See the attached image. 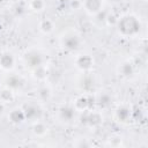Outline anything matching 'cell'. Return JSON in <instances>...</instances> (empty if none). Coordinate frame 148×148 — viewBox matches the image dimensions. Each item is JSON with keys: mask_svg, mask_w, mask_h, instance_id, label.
Returning <instances> with one entry per match:
<instances>
[{"mask_svg": "<svg viewBox=\"0 0 148 148\" xmlns=\"http://www.w3.org/2000/svg\"><path fill=\"white\" fill-rule=\"evenodd\" d=\"M116 27L118 29V32L123 37H134L139 34L141 29V23L135 15L125 14L118 17Z\"/></svg>", "mask_w": 148, "mask_h": 148, "instance_id": "6da1fadb", "label": "cell"}, {"mask_svg": "<svg viewBox=\"0 0 148 148\" xmlns=\"http://www.w3.org/2000/svg\"><path fill=\"white\" fill-rule=\"evenodd\" d=\"M60 43H61V46L65 50H67V51H76V50L80 49L82 40H81L80 35L76 31L69 30V31H66L61 36Z\"/></svg>", "mask_w": 148, "mask_h": 148, "instance_id": "7a4b0ae2", "label": "cell"}, {"mask_svg": "<svg viewBox=\"0 0 148 148\" xmlns=\"http://www.w3.org/2000/svg\"><path fill=\"white\" fill-rule=\"evenodd\" d=\"M81 124L87 127L96 128L103 123V114L97 110H86L81 112Z\"/></svg>", "mask_w": 148, "mask_h": 148, "instance_id": "3957f363", "label": "cell"}, {"mask_svg": "<svg viewBox=\"0 0 148 148\" xmlns=\"http://www.w3.org/2000/svg\"><path fill=\"white\" fill-rule=\"evenodd\" d=\"M23 111H24V116H25V119L27 120H30V121H37V120H40V118L43 117V108L39 103L37 102H30V103H27L22 106Z\"/></svg>", "mask_w": 148, "mask_h": 148, "instance_id": "277c9868", "label": "cell"}, {"mask_svg": "<svg viewBox=\"0 0 148 148\" xmlns=\"http://www.w3.org/2000/svg\"><path fill=\"white\" fill-rule=\"evenodd\" d=\"M24 62H25L27 67H29L30 69H34V68L45 64V57H44V54L40 51L31 49V50L25 52V54H24Z\"/></svg>", "mask_w": 148, "mask_h": 148, "instance_id": "5b68a950", "label": "cell"}, {"mask_svg": "<svg viewBox=\"0 0 148 148\" xmlns=\"http://www.w3.org/2000/svg\"><path fill=\"white\" fill-rule=\"evenodd\" d=\"M94 64H95V60H94L92 56H90L88 53H81L75 58V66L82 73L90 72L94 67Z\"/></svg>", "mask_w": 148, "mask_h": 148, "instance_id": "8992f818", "label": "cell"}, {"mask_svg": "<svg viewBox=\"0 0 148 148\" xmlns=\"http://www.w3.org/2000/svg\"><path fill=\"white\" fill-rule=\"evenodd\" d=\"M15 65H16V58L12 52L3 51L0 53V69L10 72L15 68Z\"/></svg>", "mask_w": 148, "mask_h": 148, "instance_id": "52a82bcc", "label": "cell"}, {"mask_svg": "<svg viewBox=\"0 0 148 148\" xmlns=\"http://www.w3.org/2000/svg\"><path fill=\"white\" fill-rule=\"evenodd\" d=\"M104 0H82V7L89 15H96L103 9Z\"/></svg>", "mask_w": 148, "mask_h": 148, "instance_id": "ba28073f", "label": "cell"}, {"mask_svg": "<svg viewBox=\"0 0 148 148\" xmlns=\"http://www.w3.org/2000/svg\"><path fill=\"white\" fill-rule=\"evenodd\" d=\"M76 114V110L73 105H62L58 110V117L64 123H71L74 120Z\"/></svg>", "mask_w": 148, "mask_h": 148, "instance_id": "9c48e42d", "label": "cell"}, {"mask_svg": "<svg viewBox=\"0 0 148 148\" xmlns=\"http://www.w3.org/2000/svg\"><path fill=\"white\" fill-rule=\"evenodd\" d=\"M94 84H95L94 77L90 75L89 72H84L83 75L80 77V80H79V82H77L79 88H80L82 91H84V92L91 91V90L94 89Z\"/></svg>", "mask_w": 148, "mask_h": 148, "instance_id": "30bf717a", "label": "cell"}, {"mask_svg": "<svg viewBox=\"0 0 148 148\" xmlns=\"http://www.w3.org/2000/svg\"><path fill=\"white\" fill-rule=\"evenodd\" d=\"M23 84H24L23 79H22L20 75L12 74V75H8V76L5 79V87L12 89L13 91L20 90V89L23 87Z\"/></svg>", "mask_w": 148, "mask_h": 148, "instance_id": "8fae6325", "label": "cell"}, {"mask_svg": "<svg viewBox=\"0 0 148 148\" xmlns=\"http://www.w3.org/2000/svg\"><path fill=\"white\" fill-rule=\"evenodd\" d=\"M7 118H8V121L10 124H13V125H20V124H22L25 120V116H24V111H23L22 106L21 108H14V109H12L9 111Z\"/></svg>", "mask_w": 148, "mask_h": 148, "instance_id": "7c38bea8", "label": "cell"}, {"mask_svg": "<svg viewBox=\"0 0 148 148\" xmlns=\"http://www.w3.org/2000/svg\"><path fill=\"white\" fill-rule=\"evenodd\" d=\"M73 106L79 112H83V111L90 109V98H89V96L83 95V94L77 96L73 102Z\"/></svg>", "mask_w": 148, "mask_h": 148, "instance_id": "4fadbf2b", "label": "cell"}, {"mask_svg": "<svg viewBox=\"0 0 148 148\" xmlns=\"http://www.w3.org/2000/svg\"><path fill=\"white\" fill-rule=\"evenodd\" d=\"M131 109L127 105H120L114 111V117L119 123H127L131 118Z\"/></svg>", "mask_w": 148, "mask_h": 148, "instance_id": "5bb4252c", "label": "cell"}, {"mask_svg": "<svg viewBox=\"0 0 148 148\" xmlns=\"http://www.w3.org/2000/svg\"><path fill=\"white\" fill-rule=\"evenodd\" d=\"M118 72H119V75H121L123 77H131L134 74L133 62H131L130 60H126V61L121 62L118 67Z\"/></svg>", "mask_w": 148, "mask_h": 148, "instance_id": "9a60e30c", "label": "cell"}, {"mask_svg": "<svg viewBox=\"0 0 148 148\" xmlns=\"http://www.w3.org/2000/svg\"><path fill=\"white\" fill-rule=\"evenodd\" d=\"M31 72H32V76H34L37 81H40V82L45 81V80L47 79V76H49V73H50V72H49V68H47V66H46V64L40 65V66H38V67L31 69Z\"/></svg>", "mask_w": 148, "mask_h": 148, "instance_id": "2e32d148", "label": "cell"}, {"mask_svg": "<svg viewBox=\"0 0 148 148\" xmlns=\"http://www.w3.org/2000/svg\"><path fill=\"white\" fill-rule=\"evenodd\" d=\"M49 132V127L45 123H43L42 120H37V121H34L32 124V133L37 138H43Z\"/></svg>", "mask_w": 148, "mask_h": 148, "instance_id": "e0dca14e", "label": "cell"}, {"mask_svg": "<svg viewBox=\"0 0 148 148\" xmlns=\"http://www.w3.org/2000/svg\"><path fill=\"white\" fill-rule=\"evenodd\" d=\"M37 97L42 102H46L52 97V89L49 84H42L37 90Z\"/></svg>", "mask_w": 148, "mask_h": 148, "instance_id": "ac0fdd59", "label": "cell"}, {"mask_svg": "<svg viewBox=\"0 0 148 148\" xmlns=\"http://www.w3.org/2000/svg\"><path fill=\"white\" fill-rule=\"evenodd\" d=\"M38 29H39L40 32H43L45 35H49L54 30V22L52 20H50V18H44V20H42L39 22Z\"/></svg>", "mask_w": 148, "mask_h": 148, "instance_id": "d6986e66", "label": "cell"}, {"mask_svg": "<svg viewBox=\"0 0 148 148\" xmlns=\"http://www.w3.org/2000/svg\"><path fill=\"white\" fill-rule=\"evenodd\" d=\"M14 98H15V91H13L12 89L5 87L0 90V102L8 104V103H12Z\"/></svg>", "mask_w": 148, "mask_h": 148, "instance_id": "ffe728a7", "label": "cell"}, {"mask_svg": "<svg viewBox=\"0 0 148 148\" xmlns=\"http://www.w3.org/2000/svg\"><path fill=\"white\" fill-rule=\"evenodd\" d=\"M111 101H112V98H111V96L108 92H103V94L98 95V97L96 99L97 104L99 106H102V108H108L111 104Z\"/></svg>", "mask_w": 148, "mask_h": 148, "instance_id": "44dd1931", "label": "cell"}, {"mask_svg": "<svg viewBox=\"0 0 148 148\" xmlns=\"http://www.w3.org/2000/svg\"><path fill=\"white\" fill-rule=\"evenodd\" d=\"M46 6L45 0H30L29 1V7L34 12H42Z\"/></svg>", "mask_w": 148, "mask_h": 148, "instance_id": "7402d4cb", "label": "cell"}, {"mask_svg": "<svg viewBox=\"0 0 148 148\" xmlns=\"http://www.w3.org/2000/svg\"><path fill=\"white\" fill-rule=\"evenodd\" d=\"M117 21H118V17L113 14H106V17H105V22L108 25H116L117 24Z\"/></svg>", "mask_w": 148, "mask_h": 148, "instance_id": "603a6c76", "label": "cell"}, {"mask_svg": "<svg viewBox=\"0 0 148 148\" xmlns=\"http://www.w3.org/2000/svg\"><path fill=\"white\" fill-rule=\"evenodd\" d=\"M121 141H123V139H121L120 136H117V138L112 136V138L109 139V145H110V146H113V147H119V146L123 145Z\"/></svg>", "mask_w": 148, "mask_h": 148, "instance_id": "cb8c5ba5", "label": "cell"}, {"mask_svg": "<svg viewBox=\"0 0 148 148\" xmlns=\"http://www.w3.org/2000/svg\"><path fill=\"white\" fill-rule=\"evenodd\" d=\"M80 140H81L80 142H74V146H76V147H90L92 145L91 142L88 141V139H84V140L80 139Z\"/></svg>", "mask_w": 148, "mask_h": 148, "instance_id": "d4e9b609", "label": "cell"}, {"mask_svg": "<svg viewBox=\"0 0 148 148\" xmlns=\"http://www.w3.org/2000/svg\"><path fill=\"white\" fill-rule=\"evenodd\" d=\"M71 7L74 9H79L82 7V1L81 0H71Z\"/></svg>", "mask_w": 148, "mask_h": 148, "instance_id": "484cf974", "label": "cell"}, {"mask_svg": "<svg viewBox=\"0 0 148 148\" xmlns=\"http://www.w3.org/2000/svg\"><path fill=\"white\" fill-rule=\"evenodd\" d=\"M5 110H6V104L0 102V116H2L5 113Z\"/></svg>", "mask_w": 148, "mask_h": 148, "instance_id": "4316f807", "label": "cell"}, {"mask_svg": "<svg viewBox=\"0 0 148 148\" xmlns=\"http://www.w3.org/2000/svg\"><path fill=\"white\" fill-rule=\"evenodd\" d=\"M112 1H114V2H118V1H121V0H112Z\"/></svg>", "mask_w": 148, "mask_h": 148, "instance_id": "83f0119b", "label": "cell"}]
</instances>
